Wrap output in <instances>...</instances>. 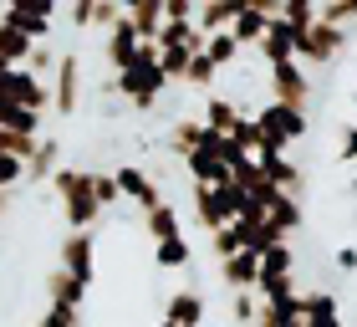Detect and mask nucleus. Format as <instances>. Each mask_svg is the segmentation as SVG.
<instances>
[{
    "label": "nucleus",
    "mask_w": 357,
    "mask_h": 327,
    "mask_svg": "<svg viewBox=\"0 0 357 327\" xmlns=\"http://www.w3.org/2000/svg\"><path fill=\"white\" fill-rule=\"evenodd\" d=\"M250 123H255V138H261V149H275V154H286L291 143L306 133V112L291 108V103H266Z\"/></svg>",
    "instance_id": "f257e3e1"
},
{
    "label": "nucleus",
    "mask_w": 357,
    "mask_h": 327,
    "mask_svg": "<svg viewBox=\"0 0 357 327\" xmlns=\"http://www.w3.org/2000/svg\"><path fill=\"white\" fill-rule=\"evenodd\" d=\"M52 103V87L36 77V72H26V67H6L0 72V108H46Z\"/></svg>",
    "instance_id": "f03ea898"
},
{
    "label": "nucleus",
    "mask_w": 357,
    "mask_h": 327,
    "mask_svg": "<svg viewBox=\"0 0 357 327\" xmlns=\"http://www.w3.org/2000/svg\"><path fill=\"white\" fill-rule=\"evenodd\" d=\"M0 21L15 26V31H26L31 41H41V36H52L56 0H6V6H0Z\"/></svg>",
    "instance_id": "7ed1b4c3"
},
{
    "label": "nucleus",
    "mask_w": 357,
    "mask_h": 327,
    "mask_svg": "<svg viewBox=\"0 0 357 327\" xmlns=\"http://www.w3.org/2000/svg\"><path fill=\"white\" fill-rule=\"evenodd\" d=\"M342 41H347V31H342V26H332V21H312V26L301 31L296 61H306V67H327V61L342 52Z\"/></svg>",
    "instance_id": "20e7f679"
},
{
    "label": "nucleus",
    "mask_w": 357,
    "mask_h": 327,
    "mask_svg": "<svg viewBox=\"0 0 357 327\" xmlns=\"http://www.w3.org/2000/svg\"><path fill=\"white\" fill-rule=\"evenodd\" d=\"M306 97H312V82H306L301 61H296V57H291V61H275V67H271V103H291V108L306 112Z\"/></svg>",
    "instance_id": "39448f33"
},
{
    "label": "nucleus",
    "mask_w": 357,
    "mask_h": 327,
    "mask_svg": "<svg viewBox=\"0 0 357 327\" xmlns=\"http://www.w3.org/2000/svg\"><path fill=\"white\" fill-rule=\"evenodd\" d=\"M143 41H149V36H138V26L128 21V10H123L118 21L107 26V61H112V72H123L128 61H138V52H143Z\"/></svg>",
    "instance_id": "423d86ee"
},
{
    "label": "nucleus",
    "mask_w": 357,
    "mask_h": 327,
    "mask_svg": "<svg viewBox=\"0 0 357 327\" xmlns=\"http://www.w3.org/2000/svg\"><path fill=\"white\" fill-rule=\"evenodd\" d=\"M296 46H301V31L281 21V15H271V26H266V36L255 41V52L266 57V67H275V61H291L296 57Z\"/></svg>",
    "instance_id": "0eeeda50"
},
{
    "label": "nucleus",
    "mask_w": 357,
    "mask_h": 327,
    "mask_svg": "<svg viewBox=\"0 0 357 327\" xmlns=\"http://www.w3.org/2000/svg\"><path fill=\"white\" fill-rule=\"evenodd\" d=\"M77 97H82V61H77V57H61L52 103H56V112H77Z\"/></svg>",
    "instance_id": "6e6552de"
},
{
    "label": "nucleus",
    "mask_w": 357,
    "mask_h": 327,
    "mask_svg": "<svg viewBox=\"0 0 357 327\" xmlns=\"http://www.w3.org/2000/svg\"><path fill=\"white\" fill-rule=\"evenodd\" d=\"M240 10V0H199L194 6V26H199V36H209V31H230Z\"/></svg>",
    "instance_id": "1a4fd4ad"
},
{
    "label": "nucleus",
    "mask_w": 357,
    "mask_h": 327,
    "mask_svg": "<svg viewBox=\"0 0 357 327\" xmlns=\"http://www.w3.org/2000/svg\"><path fill=\"white\" fill-rule=\"evenodd\" d=\"M266 26H271V15L250 10V6H240V10H235V21H230V36H235V41H240V46L250 52V46L266 36Z\"/></svg>",
    "instance_id": "9d476101"
},
{
    "label": "nucleus",
    "mask_w": 357,
    "mask_h": 327,
    "mask_svg": "<svg viewBox=\"0 0 357 327\" xmlns=\"http://www.w3.org/2000/svg\"><path fill=\"white\" fill-rule=\"evenodd\" d=\"M31 46H36V41H31L26 31H15V26L0 21V67H26Z\"/></svg>",
    "instance_id": "9b49d317"
},
{
    "label": "nucleus",
    "mask_w": 357,
    "mask_h": 327,
    "mask_svg": "<svg viewBox=\"0 0 357 327\" xmlns=\"http://www.w3.org/2000/svg\"><path fill=\"white\" fill-rule=\"evenodd\" d=\"M199 52H204V57H209V61H215V67L225 72V67H235V61H240V52H245V46H240V41L230 36V31H209Z\"/></svg>",
    "instance_id": "f8f14e48"
},
{
    "label": "nucleus",
    "mask_w": 357,
    "mask_h": 327,
    "mask_svg": "<svg viewBox=\"0 0 357 327\" xmlns=\"http://www.w3.org/2000/svg\"><path fill=\"white\" fill-rule=\"evenodd\" d=\"M199 317H204V302L194 297V291H178V297L169 302V322H174V327H194Z\"/></svg>",
    "instance_id": "ddd939ff"
},
{
    "label": "nucleus",
    "mask_w": 357,
    "mask_h": 327,
    "mask_svg": "<svg viewBox=\"0 0 357 327\" xmlns=\"http://www.w3.org/2000/svg\"><path fill=\"white\" fill-rule=\"evenodd\" d=\"M0 128H15V133H41V112L36 108H0Z\"/></svg>",
    "instance_id": "4468645a"
},
{
    "label": "nucleus",
    "mask_w": 357,
    "mask_h": 327,
    "mask_svg": "<svg viewBox=\"0 0 357 327\" xmlns=\"http://www.w3.org/2000/svg\"><path fill=\"white\" fill-rule=\"evenodd\" d=\"M317 6H321V0H281V10H275V15H281V21H291L296 31H306V26L317 21Z\"/></svg>",
    "instance_id": "2eb2a0df"
},
{
    "label": "nucleus",
    "mask_w": 357,
    "mask_h": 327,
    "mask_svg": "<svg viewBox=\"0 0 357 327\" xmlns=\"http://www.w3.org/2000/svg\"><path fill=\"white\" fill-rule=\"evenodd\" d=\"M215 77H220V67H215V61H209L204 52H194V57H189V67H184V77H178V82H189V87H209Z\"/></svg>",
    "instance_id": "dca6fc26"
},
{
    "label": "nucleus",
    "mask_w": 357,
    "mask_h": 327,
    "mask_svg": "<svg viewBox=\"0 0 357 327\" xmlns=\"http://www.w3.org/2000/svg\"><path fill=\"white\" fill-rule=\"evenodd\" d=\"M158 6H164V21H194L199 0H158Z\"/></svg>",
    "instance_id": "f3484780"
},
{
    "label": "nucleus",
    "mask_w": 357,
    "mask_h": 327,
    "mask_svg": "<svg viewBox=\"0 0 357 327\" xmlns=\"http://www.w3.org/2000/svg\"><path fill=\"white\" fill-rule=\"evenodd\" d=\"M342 159H347V164L357 159V123H352V128H342Z\"/></svg>",
    "instance_id": "a211bd4d"
},
{
    "label": "nucleus",
    "mask_w": 357,
    "mask_h": 327,
    "mask_svg": "<svg viewBox=\"0 0 357 327\" xmlns=\"http://www.w3.org/2000/svg\"><path fill=\"white\" fill-rule=\"evenodd\" d=\"M118 6H123V10H128V6H133V0H118Z\"/></svg>",
    "instance_id": "6ab92c4d"
},
{
    "label": "nucleus",
    "mask_w": 357,
    "mask_h": 327,
    "mask_svg": "<svg viewBox=\"0 0 357 327\" xmlns=\"http://www.w3.org/2000/svg\"><path fill=\"white\" fill-rule=\"evenodd\" d=\"M0 72H6V67H0Z\"/></svg>",
    "instance_id": "aec40b11"
}]
</instances>
